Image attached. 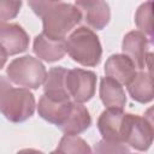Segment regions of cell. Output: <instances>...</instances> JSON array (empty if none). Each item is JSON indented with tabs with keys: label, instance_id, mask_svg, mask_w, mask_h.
<instances>
[{
	"label": "cell",
	"instance_id": "cell-14",
	"mask_svg": "<svg viewBox=\"0 0 154 154\" xmlns=\"http://www.w3.org/2000/svg\"><path fill=\"white\" fill-rule=\"evenodd\" d=\"M100 99L106 108L111 109L123 111L126 103V96L122 84L107 76L100 82Z\"/></svg>",
	"mask_w": 154,
	"mask_h": 154
},
{
	"label": "cell",
	"instance_id": "cell-23",
	"mask_svg": "<svg viewBox=\"0 0 154 154\" xmlns=\"http://www.w3.org/2000/svg\"><path fill=\"white\" fill-rule=\"evenodd\" d=\"M17 154H43L41 150L34 149V148H25V149H20Z\"/></svg>",
	"mask_w": 154,
	"mask_h": 154
},
{
	"label": "cell",
	"instance_id": "cell-25",
	"mask_svg": "<svg viewBox=\"0 0 154 154\" xmlns=\"http://www.w3.org/2000/svg\"><path fill=\"white\" fill-rule=\"evenodd\" d=\"M49 154H58V152H57V150H54V152H52V153H49Z\"/></svg>",
	"mask_w": 154,
	"mask_h": 154
},
{
	"label": "cell",
	"instance_id": "cell-21",
	"mask_svg": "<svg viewBox=\"0 0 154 154\" xmlns=\"http://www.w3.org/2000/svg\"><path fill=\"white\" fill-rule=\"evenodd\" d=\"M22 7V1L0 0V22L14 18Z\"/></svg>",
	"mask_w": 154,
	"mask_h": 154
},
{
	"label": "cell",
	"instance_id": "cell-5",
	"mask_svg": "<svg viewBox=\"0 0 154 154\" xmlns=\"http://www.w3.org/2000/svg\"><path fill=\"white\" fill-rule=\"evenodd\" d=\"M35 106V97L29 89L12 88L5 100L1 112L10 122L22 123L34 114Z\"/></svg>",
	"mask_w": 154,
	"mask_h": 154
},
{
	"label": "cell",
	"instance_id": "cell-1",
	"mask_svg": "<svg viewBox=\"0 0 154 154\" xmlns=\"http://www.w3.org/2000/svg\"><path fill=\"white\" fill-rule=\"evenodd\" d=\"M35 14L42 18V34L51 40L65 41L66 35L82 20L81 10L61 1H29Z\"/></svg>",
	"mask_w": 154,
	"mask_h": 154
},
{
	"label": "cell",
	"instance_id": "cell-9",
	"mask_svg": "<svg viewBox=\"0 0 154 154\" xmlns=\"http://www.w3.org/2000/svg\"><path fill=\"white\" fill-rule=\"evenodd\" d=\"M105 73L107 77L113 78L119 84L128 85L137 72L135 64L126 55L113 54L105 64Z\"/></svg>",
	"mask_w": 154,
	"mask_h": 154
},
{
	"label": "cell",
	"instance_id": "cell-2",
	"mask_svg": "<svg viewBox=\"0 0 154 154\" xmlns=\"http://www.w3.org/2000/svg\"><path fill=\"white\" fill-rule=\"evenodd\" d=\"M65 52L83 66H96L102 55V48L97 35L87 26L75 29L65 38Z\"/></svg>",
	"mask_w": 154,
	"mask_h": 154
},
{
	"label": "cell",
	"instance_id": "cell-12",
	"mask_svg": "<svg viewBox=\"0 0 154 154\" xmlns=\"http://www.w3.org/2000/svg\"><path fill=\"white\" fill-rule=\"evenodd\" d=\"M75 5L81 10V12H84L85 20L93 29L101 30L108 24L111 12L107 2L100 0H82L76 1Z\"/></svg>",
	"mask_w": 154,
	"mask_h": 154
},
{
	"label": "cell",
	"instance_id": "cell-3",
	"mask_svg": "<svg viewBox=\"0 0 154 154\" xmlns=\"http://www.w3.org/2000/svg\"><path fill=\"white\" fill-rule=\"evenodd\" d=\"M8 79L25 89H37L43 84L47 71L45 65L31 55L16 58L6 69Z\"/></svg>",
	"mask_w": 154,
	"mask_h": 154
},
{
	"label": "cell",
	"instance_id": "cell-19",
	"mask_svg": "<svg viewBox=\"0 0 154 154\" xmlns=\"http://www.w3.org/2000/svg\"><path fill=\"white\" fill-rule=\"evenodd\" d=\"M152 6L153 2L152 1H147L144 4H142L135 14V22L137 28L140 29L138 31L143 32L144 35H148L149 38H152L153 36V16H152Z\"/></svg>",
	"mask_w": 154,
	"mask_h": 154
},
{
	"label": "cell",
	"instance_id": "cell-10",
	"mask_svg": "<svg viewBox=\"0 0 154 154\" xmlns=\"http://www.w3.org/2000/svg\"><path fill=\"white\" fill-rule=\"evenodd\" d=\"M67 70L57 66L52 67L43 82V91L45 96L52 101L55 102H65L70 101V95L67 93L66 85H65V77H66Z\"/></svg>",
	"mask_w": 154,
	"mask_h": 154
},
{
	"label": "cell",
	"instance_id": "cell-20",
	"mask_svg": "<svg viewBox=\"0 0 154 154\" xmlns=\"http://www.w3.org/2000/svg\"><path fill=\"white\" fill-rule=\"evenodd\" d=\"M94 154H130V150L124 143L101 140L94 146Z\"/></svg>",
	"mask_w": 154,
	"mask_h": 154
},
{
	"label": "cell",
	"instance_id": "cell-15",
	"mask_svg": "<svg viewBox=\"0 0 154 154\" xmlns=\"http://www.w3.org/2000/svg\"><path fill=\"white\" fill-rule=\"evenodd\" d=\"M32 51L38 59L48 63H54L65 55V41H55L45 36L42 32L34 40Z\"/></svg>",
	"mask_w": 154,
	"mask_h": 154
},
{
	"label": "cell",
	"instance_id": "cell-4",
	"mask_svg": "<svg viewBox=\"0 0 154 154\" xmlns=\"http://www.w3.org/2000/svg\"><path fill=\"white\" fill-rule=\"evenodd\" d=\"M122 140L123 143H128L130 147L144 152L153 142V125L152 119L140 117L137 114L124 113L122 125Z\"/></svg>",
	"mask_w": 154,
	"mask_h": 154
},
{
	"label": "cell",
	"instance_id": "cell-13",
	"mask_svg": "<svg viewBox=\"0 0 154 154\" xmlns=\"http://www.w3.org/2000/svg\"><path fill=\"white\" fill-rule=\"evenodd\" d=\"M91 124V118L87 107L82 103H71L70 111L64 122L58 126L65 135H78L85 131Z\"/></svg>",
	"mask_w": 154,
	"mask_h": 154
},
{
	"label": "cell",
	"instance_id": "cell-17",
	"mask_svg": "<svg viewBox=\"0 0 154 154\" xmlns=\"http://www.w3.org/2000/svg\"><path fill=\"white\" fill-rule=\"evenodd\" d=\"M128 91L132 100L140 103H147L153 100V81L152 73L149 72H137L132 81L126 85Z\"/></svg>",
	"mask_w": 154,
	"mask_h": 154
},
{
	"label": "cell",
	"instance_id": "cell-16",
	"mask_svg": "<svg viewBox=\"0 0 154 154\" xmlns=\"http://www.w3.org/2000/svg\"><path fill=\"white\" fill-rule=\"evenodd\" d=\"M72 101H65V102H55L49 99H47L45 95L41 96L37 106V111L41 118L45 120L59 126L64 119L66 118Z\"/></svg>",
	"mask_w": 154,
	"mask_h": 154
},
{
	"label": "cell",
	"instance_id": "cell-24",
	"mask_svg": "<svg viewBox=\"0 0 154 154\" xmlns=\"http://www.w3.org/2000/svg\"><path fill=\"white\" fill-rule=\"evenodd\" d=\"M6 59H7V58L0 53V70L4 67V65H5V63H6Z\"/></svg>",
	"mask_w": 154,
	"mask_h": 154
},
{
	"label": "cell",
	"instance_id": "cell-22",
	"mask_svg": "<svg viewBox=\"0 0 154 154\" xmlns=\"http://www.w3.org/2000/svg\"><path fill=\"white\" fill-rule=\"evenodd\" d=\"M12 88H13V87L11 85L10 81H8L6 77L0 76V111H2L5 100H6L8 93L11 91Z\"/></svg>",
	"mask_w": 154,
	"mask_h": 154
},
{
	"label": "cell",
	"instance_id": "cell-18",
	"mask_svg": "<svg viewBox=\"0 0 154 154\" xmlns=\"http://www.w3.org/2000/svg\"><path fill=\"white\" fill-rule=\"evenodd\" d=\"M55 150L58 154H93L89 144L77 135H64Z\"/></svg>",
	"mask_w": 154,
	"mask_h": 154
},
{
	"label": "cell",
	"instance_id": "cell-7",
	"mask_svg": "<svg viewBox=\"0 0 154 154\" xmlns=\"http://www.w3.org/2000/svg\"><path fill=\"white\" fill-rule=\"evenodd\" d=\"M148 46L149 42L147 36L138 30H134L124 36L122 49L124 55H126L135 64L136 69L143 70L144 67H148L150 72L152 53L148 52Z\"/></svg>",
	"mask_w": 154,
	"mask_h": 154
},
{
	"label": "cell",
	"instance_id": "cell-11",
	"mask_svg": "<svg viewBox=\"0 0 154 154\" xmlns=\"http://www.w3.org/2000/svg\"><path fill=\"white\" fill-rule=\"evenodd\" d=\"M124 112L120 109L106 108L97 119V128L102 136V140L109 142L123 143L122 140V125Z\"/></svg>",
	"mask_w": 154,
	"mask_h": 154
},
{
	"label": "cell",
	"instance_id": "cell-8",
	"mask_svg": "<svg viewBox=\"0 0 154 154\" xmlns=\"http://www.w3.org/2000/svg\"><path fill=\"white\" fill-rule=\"evenodd\" d=\"M29 47L26 31L17 23H0V53L6 58L23 53Z\"/></svg>",
	"mask_w": 154,
	"mask_h": 154
},
{
	"label": "cell",
	"instance_id": "cell-6",
	"mask_svg": "<svg viewBox=\"0 0 154 154\" xmlns=\"http://www.w3.org/2000/svg\"><path fill=\"white\" fill-rule=\"evenodd\" d=\"M96 79V75L93 71L83 69L67 70L65 85L70 97H72L77 103L89 101L95 94Z\"/></svg>",
	"mask_w": 154,
	"mask_h": 154
}]
</instances>
